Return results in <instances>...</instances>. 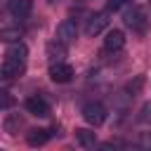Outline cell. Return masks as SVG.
Wrapping results in <instances>:
<instances>
[{
    "mask_svg": "<svg viewBox=\"0 0 151 151\" xmlns=\"http://www.w3.org/2000/svg\"><path fill=\"white\" fill-rule=\"evenodd\" d=\"M142 85H144V78H142V76H137V78H134V83H130V85L125 87V92H127L130 97H134V94L142 90Z\"/></svg>",
    "mask_w": 151,
    "mask_h": 151,
    "instance_id": "obj_17",
    "label": "cell"
},
{
    "mask_svg": "<svg viewBox=\"0 0 151 151\" xmlns=\"http://www.w3.org/2000/svg\"><path fill=\"white\" fill-rule=\"evenodd\" d=\"M137 120H139V123H144V125H151V101H146V104L139 109Z\"/></svg>",
    "mask_w": 151,
    "mask_h": 151,
    "instance_id": "obj_16",
    "label": "cell"
},
{
    "mask_svg": "<svg viewBox=\"0 0 151 151\" xmlns=\"http://www.w3.org/2000/svg\"><path fill=\"white\" fill-rule=\"evenodd\" d=\"M123 21H125V26H127L132 33H144V31L149 28V14H146V9H144L142 5H132V9L125 12Z\"/></svg>",
    "mask_w": 151,
    "mask_h": 151,
    "instance_id": "obj_2",
    "label": "cell"
},
{
    "mask_svg": "<svg viewBox=\"0 0 151 151\" xmlns=\"http://www.w3.org/2000/svg\"><path fill=\"white\" fill-rule=\"evenodd\" d=\"M47 2H50V5H57V2H61V0H47Z\"/></svg>",
    "mask_w": 151,
    "mask_h": 151,
    "instance_id": "obj_20",
    "label": "cell"
},
{
    "mask_svg": "<svg viewBox=\"0 0 151 151\" xmlns=\"http://www.w3.org/2000/svg\"><path fill=\"white\" fill-rule=\"evenodd\" d=\"M26 111L33 113V116L45 118V116H50V104H47V99H42L40 94H35V97H28L26 99Z\"/></svg>",
    "mask_w": 151,
    "mask_h": 151,
    "instance_id": "obj_7",
    "label": "cell"
},
{
    "mask_svg": "<svg viewBox=\"0 0 151 151\" xmlns=\"http://www.w3.org/2000/svg\"><path fill=\"white\" fill-rule=\"evenodd\" d=\"M47 57H50V61H64V57H66V42H61V40L47 42Z\"/></svg>",
    "mask_w": 151,
    "mask_h": 151,
    "instance_id": "obj_11",
    "label": "cell"
},
{
    "mask_svg": "<svg viewBox=\"0 0 151 151\" xmlns=\"http://www.w3.org/2000/svg\"><path fill=\"white\" fill-rule=\"evenodd\" d=\"M17 104V99L9 94V92H5V90H0V111H7V109H12Z\"/></svg>",
    "mask_w": 151,
    "mask_h": 151,
    "instance_id": "obj_15",
    "label": "cell"
},
{
    "mask_svg": "<svg viewBox=\"0 0 151 151\" xmlns=\"http://www.w3.org/2000/svg\"><path fill=\"white\" fill-rule=\"evenodd\" d=\"M127 2H132V0H127Z\"/></svg>",
    "mask_w": 151,
    "mask_h": 151,
    "instance_id": "obj_21",
    "label": "cell"
},
{
    "mask_svg": "<svg viewBox=\"0 0 151 151\" xmlns=\"http://www.w3.org/2000/svg\"><path fill=\"white\" fill-rule=\"evenodd\" d=\"M76 142H78L83 149H94V146H97V134H94L92 130L80 127V130H76Z\"/></svg>",
    "mask_w": 151,
    "mask_h": 151,
    "instance_id": "obj_12",
    "label": "cell"
},
{
    "mask_svg": "<svg viewBox=\"0 0 151 151\" xmlns=\"http://www.w3.org/2000/svg\"><path fill=\"white\" fill-rule=\"evenodd\" d=\"M21 127H24V116H19V113H12V116H7V118H5V132H9V134H17Z\"/></svg>",
    "mask_w": 151,
    "mask_h": 151,
    "instance_id": "obj_14",
    "label": "cell"
},
{
    "mask_svg": "<svg viewBox=\"0 0 151 151\" xmlns=\"http://www.w3.org/2000/svg\"><path fill=\"white\" fill-rule=\"evenodd\" d=\"M142 149H151V132H142L139 134V142H137Z\"/></svg>",
    "mask_w": 151,
    "mask_h": 151,
    "instance_id": "obj_19",
    "label": "cell"
},
{
    "mask_svg": "<svg viewBox=\"0 0 151 151\" xmlns=\"http://www.w3.org/2000/svg\"><path fill=\"white\" fill-rule=\"evenodd\" d=\"M50 137H52V130H45V127H35V130L26 132V142H28V146H42Z\"/></svg>",
    "mask_w": 151,
    "mask_h": 151,
    "instance_id": "obj_10",
    "label": "cell"
},
{
    "mask_svg": "<svg viewBox=\"0 0 151 151\" xmlns=\"http://www.w3.org/2000/svg\"><path fill=\"white\" fill-rule=\"evenodd\" d=\"M123 45H125V33L118 31V28H111L104 38V50L106 52H118V50H123Z\"/></svg>",
    "mask_w": 151,
    "mask_h": 151,
    "instance_id": "obj_8",
    "label": "cell"
},
{
    "mask_svg": "<svg viewBox=\"0 0 151 151\" xmlns=\"http://www.w3.org/2000/svg\"><path fill=\"white\" fill-rule=\"evenodd\" d=\"M26 61H28V50L19 40V42H14L5 52V59H2V66H0V76L2 78H17V76H21L26 71Z\"/></svg>",
    "mask_w": 151,
    "mask_h": 151,
    "instance_id": "obj_1",
    "label": "cell"
},
{
    "mask_svg": "<svg viewBox=\"0 0 151 151\" xmlns=\"http://www.w3.org/2000/svg\"><path fill=\"white\" fill-rule=\"evenodd\" d=\"M80 113H83L85 123L92 125V127H99V125L106 120V106H104L101 101H87Z\"/></svg>",
    "mask_w": 151,
    "mask_h": 151,
    "instance_id": "obj_3",
    "label": "cell"
},
{
    "mask_svg": "<svg viewBox=\"0 0 151 151\" xmlns=\"http://www.w3.org/2000/svg\"><path fill=\"white\" fill-rule=\"evenodd\" d=\"M50 78L54 83H71L73 80V68L66 64V61H52L50 64Z\"/></svg>",
    "mask_w": 151,
    "mask_h": 151,
    "instance_id": "obj_5",
    "label": "cell"
},
{
    "mask_svg": "<svg viewBox=\"0 0 151 151\" xmlns=\"http://www.w3.org/2000/svg\"><path fill=\"white\" fill-rule=\"evenodd\" d=\"M106 26H109V17H106V12H94V14H90V17L85 19V35L94 38V35H99Z\"/></svg>",
    "mask_w": 151,
    "mask_h": 151,
    "instance_id": "obj_4",
    "label": "cell"
},
{
    "mask_svg": "<svg viewBox=\"0 0 151 151\" xmlns=\"http://www.w3.org/2000/svg\"><path fill=\"white\" fill-rule=\"evenodd\" d=\"M76 38H78V26H76V21H73V19H64V21L57 26V40L71 45Z\"/></svg>",
    "mask_w": 151,
    "mask_h": 151,
    "instance_id": "obj_6",
    "label": "cell"
},
{
    "mask_svg": "<svg viewBox=\"0 0 151 151\" xmlns=\"http://www.w3.org/2000/svg\"><path fill=\"white\" fill-rule=\"evenodd\" d=\"M24 38V28H19V26H5V28H0V40L2 42H19Z\"/></svg>",
    "mask_w": 151,
    "mask_h": 151,
    "instance_id": "obj_13",
    "label": "cell"
},
{
    "mask_svg": "<svg viewBox=\"0 0 151 151\" xmlns=\"http://www.w3.org/2000/svg\"><path fill=\"white\" fill-rule=\"evenodd\" d=\"M7 9H9V14L14 19H26L31 14V9H33V0H9Z\"/></svg>",
    "mask_w": 151,
    "mask_h": 151,
    "instance_id": "obj_9",
    "label": "cell"
},
{
    "mask_svg": "<svg viewBox=\"0 0 151 151\" xmlns=\"http://www.w3.org/2000/svg\"><path fill=\"white\" fill-rule=\"evenodd\" d=\"M125 2L127 0H106V12H118V9H123Z\"/></svg>",
    "mask_w": 151,
    "mask_h": 151,
    "instance_id": "obj_18",
    "label": "cell"
}]
</instances>
